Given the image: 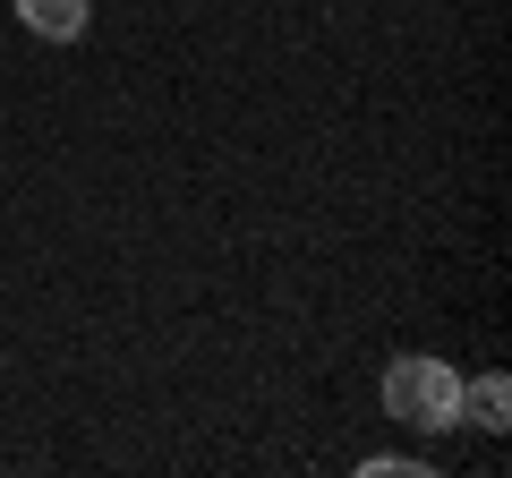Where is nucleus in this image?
Returning a JSON list of instances; mask_svg holds the SVG:
<instances>
[{"instance_id": "1", "label": "nucleus", "mask_w": 512, "mask_h": 478, "mask_svg": "<svg viewBox=\"0 0 512 478\" xmlns=\"http://www.w3.org/2000/svg\"><path fill=\"white\" fill-rule=\"evenodd\" d=\"M384 410L402 427H419V436H444V427H461V376L444 368V359H393L384 368Z\"/></svg>"}, {"instance_id": "3", "label": "nucleus", "mask_w": 512, "mask_h": 478, "mask_svg": "<svg viewBox=\"0 0 512 478\" xmlns=\"http://www.w3.org/2000/svg\"><path fill=\"white\" fill-rule=\"evenodd\" d=\"M18 18H26V35H43V43H77L86 35V0H18Z\"/></svg>"}, {"instance_id": "2", "label": "nucleus", "mask_w": 512, "mask_h": 478, "mask_svg": "<svg viewBox=\"0 0 512 478\" xmlns=\"http://www.w3.org/2000/svg\"><path fill=\"white\" fill-rule=\"evenodd\" d=\"M461 419H470L478 436H504V427H512V385H504V376H478V385H461Z\"/></svg>"}]
</instances>
